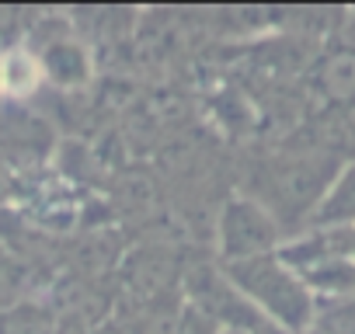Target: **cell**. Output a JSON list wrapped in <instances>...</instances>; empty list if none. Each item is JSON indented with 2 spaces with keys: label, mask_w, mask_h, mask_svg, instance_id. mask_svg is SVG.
<instances>
[{
  "label": "cell",
  "mask_w": 355,
  "mask_h": 334,
  "mask_svg": "<svg viewBox=\"0 0 355 334\" xmlns=\"http://www.w3.org/2000/svg\"><path fill=\"white\" fill-rule=\"evenodd\" d=\"M227 279L234 282L237 292L251 296L258 306L268 310L272 320L300 331L310 320V296L303 289V282L272 254L261 258H248V261H234L223 268Z\"/></svg>",
  "instance_id": "6da1fadb"
},
{
  "label": "cell",
  "mask_w": 355,
  "mask_h": 334,
  "mask_svg": "<svg viewBox=\"0 0 355 334\" xmlns=\"http://www.w3.org/2000/svg\"><path fill=\"white\" fill-rule=\"evenodd\" d=\"M39 84V63L28 53H11L0 60V87L11 94H25Z\"/></svg>",
  "instance_id": "277c9868"
},
{
  "label": "cell",
  "mask_w": 355,
  "mask_h": 334,
  "mask_svg": "<svg viewBox=\"0 0 355 334\" xmlns=\"http://www.w3.org/2000/svg\"><path fill=\"white\" fill-rule=\"evenodd\" d=\"M320 80L331 98H352L355 94V53H334L324 63Z\"/></svg>",
  "instance_id": "5b68a950"
},
{
  "label": "cell",
  "mask_w": 355,
  "mask_h": 334,
  "mask_svg": "<svg viewBox=\"0 0 355 334\" xmlns=\"http://www.w3.org/2000/svg\"><path fill=\"white\" fill-rule=\"evenodd\" d=\"M223 334H244V331H223Z\"/></svg>",
  "instance_id": "9c48e42d"
},
{
  "label": "cell",
  "mask_w": 355,
  "mask_h": 334,
  "mask_svg": "<svg viewBox=\"0 0 355 334\" xmlns=\"http://www.w3.org/2000/svg\"><path fill=\"white\" fill-rule=\"evenodd\" d=\"M49 80H56V84H63V87H73V84H80L84 77H87V60H84V53L73 46V42H56L49 53H46V60H42V67H39Z\"/></svg>",
  "instance_id": "3957f363"
},
{
  "label": "cell",
  "mask_w": 355,
  "mask_h": 334,
  "mask_svg": "<svg viewBox=\"0 0 355 334\" xmlns=\"http://www.w3.org/2000/svg\"><path fill=\"white\" fill-rule=\"evenodd\" d=\"M348 216H355V171L345 175L338 192L327 195V202L320 209V220H348Z\"/></svg>",
  "instance_id": "8992f818"
},
{
  "label": "cell",
  "mask_w": 355,
  "mask_h": 334,
  "mask_svg": "<svg viewBox=\"0 0 355 334\" xmlns=\"http://www.w3.org/2000/svg\"><path fill=\"white\" fill-rule=\"evenodd\" d=\"M331 265H334L338 272L345 268V261H341V258H331ZM310 279H313V282H320V285H327V282H334V275H331L327 268H313V272H310ZM341 279H348V272H341Z\"/></svg>",
  "instance_id": "ba28073f"
},
{
  "label": "cell",
  "mask_w": 355,
  "mask_h": 334,
  "mask_svg": "<svg viewBox=\"0 0 355 334\" xmlns=\"http://www.w3.org/2000/svg\"><path fill=\"white\" fill-rule=\"evenodd\" d=\"M275 240V227L272 220L254 206V202H227L223 216H220V251L223 261H248V258H261Z\"/></svg>",
  "instance_id": "7a4b0ae2"
},
{
  "label": "cell",
  "mask_w": 355,
  "mask_h": 334,
  "mask_svg": "<svg viewBox=\"0 0 355 334\" xmlns=\"http://www.w3.org/2000/svg\"><path fill=\"white\" fill-rule=\"evenodd\" d=\"M174 334H223L216 320H209L206 313H199L196 306H185L182 313H178V327Z\"/></svg>",
  "instance_id": "52a82bcc"
}]
</instances>
